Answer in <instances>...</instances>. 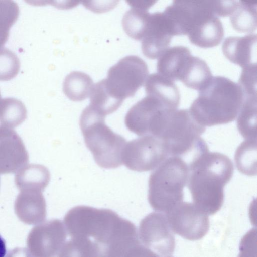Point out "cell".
I'll return each mask as SVG.
<instances>
[{"label": "cell", "mask_w": 257, "mask_h": 257, "mask_svg": "<svg viewBox=\"0 0 257 257\" xmlns=\"http://www.w3.org/2000/svg\"><path fill=\"white\" fill-rule=\"evenodd\" d=\"M6 257H32V256L26 248L17 247L10 250Z\"/></svg>", "instance_id": "obj_32"}, {"label": "cell", "mask_w": 257, "mask_h": 257, "mask_svg": "<svg viewBox=\"0 0 257 257\" xmlns=\"http://www.w3.org/2000/svg\"><path fill=\"white\" fill-rule=\"evenodd\" d=\"M42 191L36 190L20 191L14 205L18 218L23 223L36 224L43 222L46 217V204Z\"/></svg>", "instance_id": "obj_16"}, {"label": "cell", "mask_w": 257, "mask_h": 257, "mask_svg": "<svg viewBox=\"0 0 257 257\" xmlns=\"http://www.w3.org/2000/svg\"><path fill=\"white\" fill-rule=\"evenodd\" d=\"M175 36L173 25L163 12L150 13L148 25L142 40V50L147 57L159 58L168 48Z\"/></svg>", "instance_id": "obj_14"}, {"label": "cell", "mask_w": 257, "mask_h": 257, "mask_svg": "<svg viewBox=\"0 0 257 257\" xmlns=\"http://www.w3.org/2000/svg\"><path fill=\"white\" fill-rule=\"evenodd\" d=\"M187 186L193 204L207 215L222 206L224 188L231 180L233 164L226 155L207 152L189 165Z\"/></svg>", "instance_id": "obj_1"}, {"label": "cell", "mask_w": 257, "mask_h": 257, "mask_svg": "<svg viewBox=\"0 0 257 257\" xmlns=\"http://www.w3.org/2000/svg\"><path fill=\"white\" fill-rule=\"evenodd\" d=\"M240 86L223 76H213L199 91L189 108L192 115L205 127L225 124L235 119L244 99Z\"/></svg>", "instance_id": "obj_2"}, {"label": "cell", "mask_w": 257, "mask_h": 257, "mask_svg": "<svg viewBox=\"0 0 257 257\" xmlns=\"http://www.w3.org/2000/svg\"><path fill=\"white\" fill-rule=\"evenodd\" d=\"M124 218L108 209L78 206L65 215L64 222L71 238H87L94 251L106 246L119 230Z\"/></svg>", "instance_id": "obj_4"}, {"label": "cell", "mask_w": 257, "mask_h": 257, "mask_svg": "<svg viewBox=\"0 0 257 257\" xmlns=\"http://www.w3.org/2000/svg\"><path fill=\"white\" fill-rule=\"evenodd\" d=\"M189 172L188 165L184 160L171 156L151 173L148 199L154 210L167 213L183 202V189L187 183Z\"/></svg>", "instance_id": "obj_6"}, {"label": "cell", "mask_w": 257, "mask_h": 257, "mask_svg": "<svg viewBox=\"0 0 257 257\" xmlns=\"http://www.w3.org/2000/svg\"><path fill=\"white\" fill-rule=\"evenodd\" d=\"M230 20L232 27L238 32H254L257 26V1H238Z\"/></svg>", "instance_id": "obj_22"}, {"label": "cell", "mask_w": 257, "mask_h": 257, "mask_svg": "<svg viewBox=\"0 0 257 257\" xmlns=\"http://www.w3.org/2000/svg\"><path fill=\"white\" fill-rule=\"evenodd\" d=\"M1 99H2V98H1V93H0V102L1 101Z\"/></svg>", "instance_id": "obj_34"}, {"label": "cell", "mask_w": 257, "mask_h": 257, "mask_svg": "<svg viewBox=\"0 0 257 257\" xmlns=\"http://www.w3.org/2000/svg\"><path fill=\"white\" fill-rule=\"evenodd\" d=\"M6 245L4 239L0 235V257H5L6 254Z\"/></svg>", "instance_id": "obj_33"}, {"label": "cell", "mask_w": 257, "mask_h": 257, "mask_svg": "<svg viewBox=\"0 0 257 257\" xmlns=\"http://www.w3.org/2000/svg\"><path fill=\"white\" fill-rule=\"evenodd\" d=\"M237 116L240 134L247 140H256V96L244 97Z\"/></svg>", "instance_id": "obj_25"}, {"label": "cell", "mask_w": 257, "mask_h": 257, "mask_svg": "<svg viewBox=\"0 0 257 257\" xmlns=\"http://www.w3.org/2000/svg\"><path fill=\"white\" fill-rule=\"evenodd\" d=\"M57 257H94L92 241L87 238H72L64 244Z\"/></svg>", "instance_id": "obj_28"}, {"label": "cell", "mask_w": 257, "mask_h": 257, "mask_svg": "<svg viewBox=\"0 0 257 257\" xmlns=\"http://www.w3.org/2000/svg\"><path fill=\"white\" fill-rule=\"evenodd\" d=\"M29 161L25 145L13 128L0 125V174L14 173Z\"/></svg>", "instance_id": "obj_15"}, {"label": "cell", "mask_w": 257, "mask_h": 257, "mask_svg": "<svg viewBox=\"0 0 257 257\" xmlns=\"http://www.w3.org/2000/svg\"><path fill=\"white\" fill-rule=\"evenodd\" d=\"M224 34V28L216 16H212L192 29L187 34L190 42L201 48L218 46Z\"/></svg>", "instance_id": "obj_19"}, {"label": "cell", "mask_w": 257, "mask_h": 257, "mask_svg": "<svg viewBox=\"0 0 257 257\" xmlns=\"http://www.w3.org/2000/svg\"><path fill=\"white\" fill-rule=\"evenodd\" d=\"M164 12L170 20L175 35H187L206 19L216 16L215 1H174Z\"/></svg>", "instance_id": "obj_10"}, {"label": "cell", "mask_w": 257, "mask_h": 257, "mask_svg": "<svg viewBox=\"0 0 257 257\" xmlns=\"http://www.w3.org/2000/svg\"><path fill=\"white\" fill-rule=\"evenodd\" d=\"M166 216L173 232L189 240L201 239L209 230L207 215L193 203L182 202L166 213Z\"/></svg>", "instance_id": "obj_11"}, {"label": "cell", "mask_w": 257, "mask_h": 257, "mask_svg": "<svg viewBox=\"0 0 257 257\" xmlns=\"http://www.w3.org/2000/svg\"><path fill=\"white\" fill-rule=\"evenodd\" d=\"M66 232L62 221L52 219L34 227L27 239L32 257H56L64 244Z\"/></svg>", "instance_id": "obj_13"}, {"label": "cell", "mask_w": 257, "mask_h": 257, "mask_svg": "<svg viewBox=\"0 0 257 257\" xmlns=\"http://www.w3.org/2000/svg\"><path fill=\"white\" fill-rule=\"evenodd\" d=\"M20 62L17 55L11 50L0 48V80L14 78L20 70Z\"/></svg>", "instance_id": "obj_29"}, {"label": "cell", "mask_w": 257, "mask_h": 257, "mask_svg": "<svg viewBox=\"0 0 257 257\" xmlns=\"http://www.w3.org/2000/svg\"><path fill=\"white\" fill-rule=\"evenodd\" d=\"M205 127L198 123L189 109L174 111L157 138L163 142L169 156L181 158L189 165L208 152L201 135Z\"/></svg>", "instance_id": "obj_5"}, {"label": "cell", "mask_w": 257, "mask_h": 257, "mask_svg": "<svg viewBox=\"0 0 257 257\" xmlns=\"http://www.w3.org/2000/svg\"><path fill=\"white\" fill-rule=\"evenodd\" d=\"M256 229H252L243 236L241 241L238 257H256Z\"/></svg>", "instance_id": "obj_31"}, {"label": "cell", "mask_w": 257, "mask_h": 257, "mask_svg": "<svg viewBox=\"0 0 257 257\" xmlns=\"http://www.w3.org/2000/svg\"><path fill=\"white\" fill-rule=\"evenodd\" d=\"M168 157L162 140L147 135L127 142L122 160V164L129 169L144 172L156 169Z\"/></svg>", "instance_id": "obj_9"}, {"label": "cell", "mask_w": 257, "mask_h": 257, "mask_svg": "<svg viewBox=\"0 0 257 257\" xmlns=\"http://www.w3.org/2000/svg\"><path fill=\"white\" fill-rule=\"evenodd\" d=\"M144 84L147 95L157 98L173 109H177L180 94L173 81L158 73H154L148 75Z\"/></svg>", "instance_id": "obj_18"}, {"label": "cell", "mask_w": 257, "mask_h": 257, "mask_svg": "<svg viewBox=\"0 0 257 257\" xmlns=\"http://www.w3.org/2000/svg\"><path fill=\"white\" fill-rule=\"evenodd\" d=\"M173 109L149 95L132 106L125 116L128 130L139 136H157Z\"/></svg>", "instance_id": "obj_8"}, {"label": "cell", "mask_w": 257, "mask_h": 257, "mask_svg": "<svg viewBox=\"0 0 257 257\" xmlns=\"http://www.w3.org/2000/svg\"><path fill=\"white\" fill-rule=\"evenodd\" d=\"M93 85L89 75L80 71H73L65 77L63 91L70 100L80 101L89 96Z\"/></svg>", "instance_id": "obj_23"}, {"label": "cell", "mask_w": 257, "mask_h": 257, "mask_svg": "<svg viewBox=\"0 0 257 257\" xmlns=\"http://www.w3.org/2000/svg\"><path fill=\"white\" fill-rule=\"evenodd\" d=\"M50 180L48 169L40 164H30L19 169L15 182L20 191L36 190L43 192Z\"/></svg>", "instance_id": "obj_21"}, {"label": "cell", "mask_w": 257, "mask_h": 257, "mask_svg": "<svg viewBox=\"0 0 257 257\" xmlns=\"http://www.w3.org/2000/svg\"><path fill=\"white\" fill-rule=\"evenodd\" d=\"M148 10L132 7L122 18V24L124 31L135 40H142L144 36L150 15Z\"/></svg>", "instance_id": "obj_24"}, {"label": "cell", "mask_w": 257, "mask_h": 257, "mask_svg": "<svg viewBox=\"0 0 257 257\" xmlns=\"http://www.w3.org/2000/svg\"><path fill=\"white\" fill-rule=\"evenodd\" d=\"M148 74L147 63L138 56L130 55L111 66L107 77L100 81L110 96L122 104L145 84Z\"/></svg>", "instance_id": "obj_7"}, {"label": "cell", "mask_w": 257, "mask_h": 257, "mask_svg": "<svg viewBox=\"0 0 257 257\" xmlns=\"http://www.w3.org/2000/svg\"><path fill=\"white\" fill-rule=\"evenodd\" d=\"M27 112L24 103L20 100L7 97L0 102L1 124L14 128L21 124L27 118Z\"/></svg>", "instance_id": "obj_26"}, {"label": "cell", "mask_w": 257, "mask_h": 257, "mask_svg": "<svg viewBox=\"0 0 257 257\" xmlns=\"http://www.w3.org/2000/svg\"><path fill=\"white\" fill-rule=\"evenodd\" d=\"M105 117L89 105L82 112L79 124L86 146L97 164L114 169L123 164L122 153L127 142L105 124Z\"/></svg>", "instance_id": "obj_3"}, {"label": "cell", "mask_w": 257, "mask_h": 257, "mask_svg": "<svg viewBox=\"0 0 257 257\" xmlns=\"http://www.w3.org/2000/svg\"><path fill=\"white\" fill-rule=\"evenodd\" d=\"M139 233L143 244L159 256L168 257L173 253L175 238L166 215L160 212L148 214L141 220Z\"/></svg>", "instance_id": "obj_12"}, {"label": "cell", "mask_w": 257, "mask_h": 257, "mask_svg": "<svg viewBox=\"0 0 257 257\" xmlns=\"http://www.w3.org/2000/svg\"><path fill=\"white\" fill-rule=\"evenodd\" d=\"M19 15L18 4L11 0H0V48L6 42L11 26Z\"/></svg>", "instance_id": "obj_27"}, {"label": "cell", "mask_w": 257, "mask_h": 257, "mask_svg": "<svg viewBox=\"0 0 257 257\" xmlns=\"http://www.w3.org/2000/svg\"><path fill=\"white\" fill-rule=\"evenodd\" d=\"M256 65L242 68L238 84L244 96H256Z\"/></svg>", "instance_id": "obj_30"}, {"label": "cell", "mask_w": 257, "mask_h": 257, "mask_svg": "<svg viewBox=\"0 0 257 257\" xmlns=\"http://www.w3.org/2000/svg\"><path fill=\"white\" fill-rule=\"evenodd\" d=\"M191 55L189 48L178 45L168 48L158 58L157 70L172 81L178 80L186 61Z\"/></svg>", "instance_id": "obj_20"}, {"label": "cell", "mask_w": 257, "mask_h": 257, "mask_svg": "<svg viewBox=\"0 0 257 257\" xmlns=\"http://www.w3.org/2000/svg\"><path fill=\"white\" fill-rule=\"evenodd\" d=\"M256 34L243 36H230L224 41L222 50L230 62L242 68L256 65Z\"/></svg>", "instance_id": "obj_17"}]
</instances>
